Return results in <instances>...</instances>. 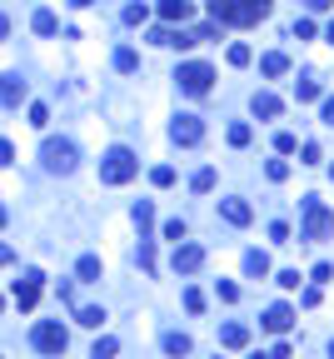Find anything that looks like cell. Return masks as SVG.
<instances>
[{
    "label": "cell",
    "instance_id": "cell-26",
    "mask_svg": "<svg viewBox=\"0 0 334 359\" xmlns=\"http://www.w3.org/2000/svg\"><path fill=\"white\" fill-rule=\"evenodd\" d=\"M295 100H300V105L320 100V80H295Z\"/></svg>",
    "mask_w": 334,
    "mask_h": 359
},
{
    "label": "cell",
    "instance_id": "cell-5",
    "mask_svg": "<svg viewBox=\"0 0 334 359\" xmlns=\"http://www.w3.org/2000/svg\"><path fill=\"white\" fill-rule=\"evenodd\" d=\"M30 345L40 349V354H65L70 349V334H65V325H60V320H40L35 329H30Z\"/></svg>",
    "mask_w": 334,
    "mask_h": 359
},
{
    "label": "cell",
    "instance_id": "cell-45",
    "mask_svg": "<svg viewBox=\"0 0 334 359\" xmlns=\"http://www.w3.org/2000/svg\"><path fill=\"white\" fill-rule=\"evenodd\" d=\"M320 115H324V125H334V95H329V100L320 105Z\"/></svg>",
    "mask_w": 334,
    "mask_h": 359
},
{
    "label": "cell",
    "instance_id": "cell-36",
    "mask_svg": "<svg viewBox=\"0 0 334 359\" xmlns=\"http://www.w3.org/2000/svg\"><path fill=\"white\" fill-rule=\"evenodd\" d=\"M145 15H150L145 6H125V25H145Z\"/></svg>",
    "mask_w": 334,
    "mask_h": 359
},
{
    "label": "cell",
    "instance_id": "cell-54",
    "mask_svg": "<svg viewBox=\"0 0 334 359\" xmlns=\"http://www.w3.org/2000/svg\"><path fill=\"white\" fill-rule=\"evenodd\" d=\"M329 359H334V345H329Z\"/></svg>",
    "mask_w": 334,
    "mask_h": 359
},
{
    "label": "cell",
    "instance_id": "cell-13",
    "mask_svg": "<svg viewBox=\"0 0 334 359\" xmlns=\"http://www.w3.org/2000/svg\"><path fill=\"white\" fill-rule=\"evenodd\" d=\"M249 110H255L260 120H275L284 105H280V95H269V90H255V100H249Z\"/></svg>",
    "mask_w": 334,
    "mask_h": 359
},
{
    "label": "cell",
    "instance_id": "cell-10",
    "mask_svg": "<svg viewBox=\"0 0 334 359\" xmlns=\"http://www.w3.org/2000/svg\"><path fill=\"white\" fill-rule=\"evenodd\" d=\"M260 325H264L269 334H289V329H295V309H289V305H269Z\"/></svg>",
    "mask_w": 334,
    "mask_h": 359
},
{
    "label": "cell",
    "instance_id": "cell-18",
    "mask_svg": "<svg viewBox=\"0 0 334 359\" xmlns=\"http://www.w3.org/2000/svg\"><path fill=\"white\" fill-rule=\"evenodd\" d=\"M100 274H105V269H100L95 255H80V265H75V280L80 285H100Z\"/></svg>",
    "mask_w": 334,
    "mask_h": 359
},
{
    "label": "cell",
    "instance_id": "cell-1",
    "mask_svg": "<svg viewBox=\"0 0 334 359\" xmlns=\"http://www.w3.org/2000/svg\"><path fill=\"white\" fill-rule=\"evenodd\" d=\"M275 10V0H210L215 25H255Z\"/></svg>",
    "mask_w": 334,
    "mask_h": 359
},
{
    "label": "cell",
    "instance_id": "cell-25",
    "mask_svg": "<svg viewBox=\"0 0 334 359\" xmlns=\"http://www.w3.org/2000/svg\"><path fill=\"white\" fill-rule=\"evenodd\" d=\"M190 189H195V195H210V189H215V170H210V165H205V170H195Z\"/></svg>",
    "mask_w": 334,
    "mask_h": 359
},
{
    "label": "cell",
    "instance_id": "cell-15",
    "mask_svg": "<svg viewBox=\"0 0 334 359\" xmlns=\"http://www.w3.org/2000/svg\"><path fill=\"white\" fill-rule=\"evenodd\" d=\"M220 345H225V349H244V345H249V329H244L240 320H229V325L220 329Z\"/></svg>",
    "mask_w": 334,
    "mask_h": 359
},
{
    "label": "cell",
    "instance_id": "cell-7",
    "mask_svg": "<svg viewBox=\"0 0 334 359\" xmlns=\"http://www.w3.org/2000/svg\"><path fill=\"white\" fill-rule=\"evenodd\" d=\"M170 140H175V145H200V140H205L200 115H175V120H170Z\"/></svg>",
    "mask_w": 334,
    "mask_h": 359
},
{
    "label": "cell",
    "instance_id": "cell-39",
    "mask_svg": "<svg viewBox=\"0 0 334 359\" xmlns=\"http://www.w3.org/2000/svg\"><path fill=\"white\" fill-rule=\"evenodd\" d=\"M269 240H275V245H289V225L275 220V225H269Z\"/></svg>",
    "mask_w": 334,
    "mask_h": 359
},
{
    "label": "cell",
    "instance_id": "cell-52",
    "mask_svg": "<svg viewBox=\"0 0 334 359\" xmlns=\"http://www.w3.org/2000/svg\"><path fill=\"white\" fill-rule=\"evenodd\" d=\"M249 359H269V354H249Z\"/></svg>",
    "mask_w": 334,
    "mask_h": 359
},
{
    "label": "cell",
    "instance_id": "cell-35",
    "mask_svg": "<svg viewBox=\"0 0 334 359\" xmlns=\"http://www.w3.org/2000/svg\"><path fill=\"white\" fill-rule=\"evenodd\" d=\"M30 125H35V130H45V125H50V110H45V105H30Z\"/></svg>",
    "mask_w": 334,
    "mask_h": 359
},
{
    "label": "cell",
    "instance_id": "cell-9",
    "mask_svg": "<svg viewBox=\"0 0 334 359\" xmlns=\"http://www.w3.org/2000/svg\"><path fill=\"white\" fill-rule=\"evenodd\" d=\"M40 285H45V274H40V269H25V274L15 280V305H20V309H35Z\"/></svg>",
    "mask_w": 334,
    "mask_h": 359
},
{
    "label": "cell",
    "instance_id": "cell-6",
    "mask_svg": "<svg viewBox=\"0 0 334 359\" xmlns=\"http://www.w3.org/2000/svg\"><path fill=\"white\" fill-rule=\"evenodd\" d=\"M175 80H180V90H185V95H210L215 70L205 65V60H185V65L175 70Z\"/></svg>",
    "mask_w": 334,
    "mask_h": 359
},
{
    "label": "cell",
    "instance_id": "cell-46",
    "mask_svg": "<svg viewBox=\"0 0 334 359\" xmlns=\"http://www.w3.org/2000/svg\"><path fill=\"white\" fill-rule=\"evenodd\" d=\"M6 35H10V15H6V10H0V40H6Z\"/></svg>",
    "mask_w": 334,
    "mask_h": 359
},
{
    "label": "cell",
    "instance_id": "cell-28",
    "mask_svg": "<svg viewBox=\"0 0 334 359\" xmlns=\"http://www.w3.org/2000/svg\"><path fill=\"white\" fill-rule=\"evenodd\" d=\"M120 354V340H95V349H90V359H115Z\"/></svg>",
    "mask_w": 334,
    "mask_h": 359
},
{
    "label": "cell",
    "instance_id": "cell-31",
    "mask_svg": "<svg viewBox=\"0 0 334 359\" xmlns=\"http://www.w3.org/2000/svg\"><path fill=\"white\" fill-rule=\"evenodd\" d=\"M264 175L280 185V180H289V165H284V160H269V165H264Z\"/></svg>",
    "mask_w": 334,
    "mask_h": 359
},
{
    "label": "cell",
    "instance_id": "cell-37",
    "mask_svg": "<svg viewBox=\"0 0 334 359\" xmlns=\"http://www.w3.org/2000/svg\"><path fill=\"white\" fill-rule=\"evenodd\" d=\"M150 40H155V45H175V30H170V25H155Z\"/></svg>",
    "mask_w": 334,
    "mask_h": 359
},
{
    "label": "cell",
    "instance_id": "cell-19",
    "mask_svg": "<svg viewBox=\"0 0 334 359\" xmlns=\"http://www.w3.org/2000/svg\"><path fill=\"white\" fill-rule=\"evenodd\" d=\"M130 220H135V229H140V240H145V235H150V225H155V205H150V200H140V205L130 209Z\"/></svg>",
    "mask_w": 334,
    "mask_h": 359
},
{
    "label": "cell",
    "instance_id": "cell-2",
    "mask_svg": "<svg viewBox=\"0 0 334 359\" xmlns=\"http://www.w3.org/2000/svg\"><path fill=\"white\" fill-rule=\"evenodd\" d=\"M329 235H334V215H329V205H324L320 195H304V229H300V240L320 245V240H329Z\"/></svg>",
    "mask_w": 334,
    "mask_h": 359
},
{
    "label": "cell",
    "instance_id": "cell-30",
    "mask_svg": "<svg viewBox=\"0 0 334 359\" xmlns=\"http://www.w3.org/2000/svg\"><path fill=\"white\" fill-rule=\"evenodd\" d=\"M275 150H280V155H295V150H300V140L289 135V130H280V135H275Z\"/></svg>",
    "mask_w": 334,
    "mask_h": 359
},
{
    "label": "cell",
    "instance_id": "cell-48",
    "mask_svg": "<svg viewBox=\"0 0 334 359\" xmlns=\"http://www.w3.org/2000/svg\"><path fill=\"white\" fill-rule=\"evenodd\" d=\"M10 260H15V249H10V245H0V265H10Z\"/></svg>",
    "mask_w": 334,
    "mask_h": 359
},
{
    "label": "cell",
    "instance_id": "cell-55",
    "mask_svg": "<svg viewBox=\"0 0 334 359\" xmlns=\"http://www.w3.org/2000/svg\"><path fill=\"white\" fill-rule=\"evenodd\" d=\"M0 309H6V300H0Z\"/></svg>",
    "mask_w": 334,
    "mask_h": 359
},
{
    "label": "cell",
    "instance_id": "cell-42",
    "mask_svg": "<svg viewBox=\"0 0 334 359\" xmlns=\"http://www.w3.org/2000/svg\"><path fill=\"white\" fill-rule=\"evenodd\" d=\"M229 65H249V45H229Z\"/></svg>",
    "mask_w": 334,
    "mask_h": 359
},
{
    "label": "cell",
    "instance_id": "cell-38",
    "mask_svg": "<svg viewBox=\"0 0 334 359\" xmlns=\"http://www.w3.org/2000/svg\"><path fill=\"white\" fill-rule=\"evenodd\" d=\"M185 309L200 314V309H205V294H200V289H185Z\"/></svg>",
    "mask_w": 334,
    "mask_h": 359
},
{
    "label": "cell",
    "instance_id": "cell-49",
    "mask_svg": "<svg viewBox=\"0 0 334 359\" xmlns=\"http://www.w3.org/2000/svg\"><path fill=\"white\" fill-rule=\"evenodd\" d=\"M70 6H75V10H85V6H95V0H70Z\"/></svg>",
    "mask_w": 334,
    "mask_h": 359
},
{
    "label": "cell",
    "instance_id": "cell-12",
    "mask_svg": "<svg viewBox=\"0 0 334 359\" xmlns=\"http://www.w3.org/2000/svg\"><path fill=\"white\" fill-rule=\"evenodd\" d=\"M30 90H25V80L20 75H0V105H20Z\"/></svg>",
    "mask_w": 334,
    "mask_h": 359
},
{
    "label": "cell",
    "instance_id": "cell-29",
    "mask_svg": "<svg viewBox=\"0 0 334 359\" xmlns=\"http://www.w3.org/2000/svg\"><path fill=\"white\" fill-rule=\"evenodd\" d=\"M135 260H140L145 274H155V245H150V240H140V255H135Z\"/></svg>",
    "mask_w": 334,
    "mask_h": 359
},
{
    "label": "cell",
    "instance_id": "cell-22",
    "mask_svg": "<svg viewBox=\"0 0 334 359\" xmlns=\"http://www.w3.org/2000/svg\"><path fill=\"white\" fill-rule=\"evenodd\" d=\"M30 25H35V35H55V30H60V20H55V10H35V15H30Z\"/></svg>",
    "mask_w": 334,
    "mask_h": 359
},
{
    "label": "cell",
    "instance_id": "cell-3",
    "mask_svg": "<svg viewBox=\"0 0 334 359\" xmlns=\"http://www.w3.org/2000/svg\"><path fill=\"white\" fill-rule=\"evenodd\" d=\"M135 175H140V160L125 150V145L105 150V160H100V180H105V185H130Z\"/></svg>",
    "mask_w": 334,
    "mask_h": 359
},
{
    "label": "cell",
    "instance_id": "cell-4",
    "mask_svg": "<svg viewBox=\"0 0 334 359\" xmlns=\"http://www.w3.org/2000/svg\"><path fill=\"white\" fill-rule=\"evenodd\" d=\"M40 165H45L50 175H70L75 165H80L75 140H45V145H40Z\"/></svg>",
    "mask_w": 334,
    "mask_h": 359
},
{
    "label": "cell",
    "instance_id": "cell-43",
    "mask_svg": "<svg viewBox=\"0 0 334 359\" xmlns=\"http://www.w3.org/2000/svg\"><path fill=\"white\" fill-rule=\"evenodd\" d=\"M309 280H315V285H329V280H334V265H315V274H309Z\"/></svg>",
    "mask_w": 334,
    "mask_h": 359
},
{
    "label": "cell",
    "instance_id": "cell-41",
    "mask_svg": "<svg viewBox=\"0 0 334 359\" xmlns=\"http://www.w3.org/2000/svg\"><path fill=\"white\" fill-rule=\"evenodd\" d=\"M295 35H300V40H315V20L300 15V20H295Z\"/></svg>",
    "mask_w": 334,
    "mask_h": 359
},
{
    "label": "cell",
    "instance_id": "cell-51",
    "mask_svg": "<svg viewBox=\"0 0 334 359\" xmlns=\"http://www.w3.org/2000/svg\"><path fill=\"white\" fill-rule=\"evenodd\" d=\"M6 220H10V215H6V205H0V225H6Z\"/></svg>",
    "mask_w": 334,
    "mask_h": 359
},
{
    "label": "cell",
    "instance_id": "cell-33",
    "mask_svg": "<svg viewBox=\"0 0 334 359\" xmlns=\"http://www.w3.org/2000/svg\"><path fill=\"white\" fill-rule=\"evenodd\" d=\"M215 289H220V300H225V305H235V300H240V285H235V280H220Z\"/></svg>",
    "mask_w": 334,
    "mask_h": 359
},
{
    "label": "cell",
    "instance_id": "cell-40",
    "mask_svg": "<svg viewBox=\"0 0 334 359\" xmlns=\"http://www.w3.org/2000/svg\"><path fill=\"white\" fill-rule=\"evenodd\" d=\"M300 155H304L300 165H320V145H315V140H309V145H300Z\"/></svg>",
    "mask_w": 334,
    "mask_h": 359
},
{
    "label": "cell",
    "instance_id": "cell-24",
    "mask_svg": "<svg viewBox=\"0 0 334 359\" xmlns=\"http://www.w3.org/2000/svg\"><path fill=\"white\" fill-rule=\"evenodd\" d=\"M249 140H255V130H249L244 120H235V125H229V145H235V150H244Z\"/></svg>",
    "mask_w": 334,
    "mask_h": 359
},
{
    "label": "cell",
    "instance_id": "cell-20",
    "mask_svg": "<svg viewBox=\"0 0 334 359\" xmlns=\"http://www.w3.org/2000/svg\"><path fill=\"white\" fill-rule=\"evenodd\" d=\"M260 70H264V75H269V80H280V75H284V70H289V60H284V55H280V50H269V55H260Z\"/></svg>",
    "mask_w": 334,
    "mask_h": 359
},
{
    "label": "cell",
    "instance_id": "cell-50",
    "mask_svg": "<svg viewBox=\"0 0 334 359\" xmlns=\"http://www.w3.org/2000/svg\"><path fill=\"white\" fill-rule=\"evenodd\" d=\"M324 40H329V45H334V20H329V30H324Z\"/></svg>",
    "mask_w": 334,
    "mask_h": 359
},
{
    "label": "cell",
    "instance_id": "cell-32",
    "mask_svg": "<svg viewBox=\"0 0 334 359\" xmlns=\"http://www.w3.org/2000/svg\"><path fill=\"white\" fill-rule=\"evenodd\" d=\"M275 285H280V289H300V269H280Z\"/></svg>",
    "mask_w": 334,
    "mask_h": 359
},
{
    "label": "cell",
    "instance_id": "cell-8",
    "mask_svg": "<svg viewBox=\"0 0 334 359\" xmlns=\"http://www.w3.org/2000/svg\"><path fill=\"white\" fill-rule=\"evenodd\" d=\"M205 265V249L195 245V240H185V245H175V255H170V269L175 274H195Z\"/></svg>",
    "mask_w": 334,
    "mask_h": 359
},
{
    "label": "cell",
    "instance_id": "cell-11",
    "mask_svg": "<svg viewBox=\"0 0 334 359\" xmlns=\"http://www.w3.org/2000/svg\"><path fill=\"white\" fill-rule=\"evenodd\" d=\"M190 15H195V6H190V0H160V20H165V25H175V20L185 25Z\"/></svg>",
    "mask_w": 334,
    "mask_h": 359
},
{
    "label": "cell",
    "instance_id": "cell-14",
    "mask_svg": "<svg viewBox=\"0 0 334 359\" xmlns=\"http://www.w3.org/2000/svg\"><path fill=\"white\" fill-rule=\"evenodd\" d=\"M220 215H225L229 225H240V229H244L249 220H255V209H249L244 200H220Z\"/></svg>",
    "mask_w": 334,
    "mask_h": 359
},
{
    "label": "cell",
    "instance_id": "cell-27",
    "mask_svg": "<svg viewBox=\"0 0 334 359\" xmlns=\"http://www.w3.org/2000/svg\"><path fill=\"white\" fill-rule=\"evenodd\" d=\"M165 240L185 245V240H190V225H185V220H165Z\"/></svg>",
    "mask_w": 334,
    "mask_h": 359
},
{
    "label": "cell",
    "instance_id": "cell-23",
    "mask_svg": "<svg viewBox=\"0 0 334 359\" xmlns=\"http://www.w3.org/2000/svg\"><path fill=\"white\" fill-rule=\"evenodd\" d=\"M115 70H120V75H135V70H140V55H135L130 45H125V50H115Z\"/></svg>",
    "mask_w": 334,
    "mask_h": 359
},
{
    "label": "cell",
    "instance_id": "cell-47",
    "mask_svg": "<svg viewBox=\"0 0 334 359\" xmlns=\"http://www.w3.org/2000/svg\"><path fill=\"white\" fill-rule=\"evenodd\" d=\"M304 6H309V10H329V6H334V0H304Z\"/></svg>",
    "mask_w": 334,
    "mask_h": 359
},
{
    "label": "cell",
    "instance_id": "cell-21",
    "mask_svg": "<svg viewBox=\"0 0 334 359\" xmlns=\"http://www.w3.org/2000/svg\"><path fill=\"white\" fill-rule=\"evenodd\" d=\"M75 325H85V329H100V325H105V309H100V305H85V309H75Z\"/></svg>",
    "mask_w": 334,
    "mask_h": 359
},
{
    "label": "cell",
    "instance_id": "cell-17",
    "mask_svg": "<svg viewBox=\"0 0 334 359\" xmlns=\"http://www.w3.org/2000/svg\"><path fill=\"white\" fill-rule=\"evenodd\" d=\"M160 345H165V354H170V359H185V354L195 349V345H190V334H180V329H170Z\"/></svg>",
    "mask_w": 334,
    "mask_h": 359
},
{
    "label": "cell",
    "instance_id": "cell-16",
    "mask_svg": "<svg viewBox=\"0 0 334 359\" xmlns=\"http://www.w3.org/2000/svg\"><path fill=\"white\" fill-rule=\"evenodd\" d=\"M244 274H249V280H264V274H269V255H264V249H244Z\"/></svg>",
    "mask_w": 334,
    "mask_h": 359
},
{
    "label": "cell",
    "instance_id": "cell-34",
    "mask_svg": "<svg viewBox=\"0 0 334 359\" xmlns=\"http://www.w3.org/2000/svg\"><path fill=\"white\" fill-rule=\"evenodd\" d=\"M150 180L165 189V185H175V170H170V165H155V170H150Z\"/></svg>",
    "mask_w": 334,
    "mask_h": 359
},
{
    "label": "cell",
    "instance_id": "cell-53",
    "mask_svg": "<svg viewBox=\"0 0 334 359\" xmlns=\"http://www.w3.org/2000/svg\"><path fill=\"white\" fill-rule=\"evenodd\" d=\"M329 180H334V165H329Z\"/></svg>",
    "mask_w": 334,
    "mask_h": 359
},
{
    "label": "cell",
    "instance_id": "cell-44",
    "mask_svg": "<svg viewBox=\"0 0 334 359\" xmlns=\"http://www.w3.org/2000/svg\"><path fill=\"white\" fill-rule=\"evenodd\" d=\"M10 160H15V145H10V140H0V170H6Z\"/></svg>",
    "mask_w": 334,
    "mask_h": 359
}]
</instances>
